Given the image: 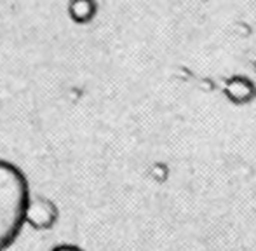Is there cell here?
Segmentation results:
<instances>
[{
    "mask_svg": "<svg viewBox=\"0 0 256 251\" xmlns=\"http://www.w3.org/2000/svg\"><path fill=\"white\" fill-rule=\"evenodd\" d=\"M30 187L24 173L12 162L0 159V251L16 241L26 224Z\"/></svg>",
    "mask_w": 256,
    "mask_h": 251,
    "instance_id": "6da1fadb",
    "label": "cell"
},
{
    "mask_svg": "<svg viewBox=\"0 0 256 251\" xmlns=\"http://www.w3.org/2000/svg\"><path fill=\"white\" fill-rule=\"evenodd\" d=\"M56 218H58V210L49 199H44V197L30 199L26 210V222L32 227L49 228L54 225Z\"/></svg>",
    "mask_w": 256,
    "mask_h": 251,
    "instance_id": "7a4b0ae2",
    "label": "cell"
},
{
    "mask_svg": "<svg viewBox=\"0 0 256 251\" xmlns=\"http://www.w3.org/2000/svg\"><path fill=\"white\" fill-rule=\"evenodd\" d=\"M225 94L236 105H248L256 98V86L251 78L244 75H236L226 80Z\"/></svg>",
    "mask_w": 256,
    "mask_h": 251,
    "instance_id": "3957f363",
    "label": "cell"
},
{
    "mask_svg": "<svg viewBox=\"0 0 256 251\" xmlns=\"http://www.w3.org/2000/svg\"><path fill=\"white\" fill-rule=\"evenodd\" d=\"M94 2L92 0H75L72 4L70 10H72V16L78 21H88L94 16Z\"/></svg>",
    "mask_w": 256,
    "mask_h": 251,
    "instance_id": "277c9868",
    "label": "cell"
},
{
    "mask_svg": "<svg viewBox=\"0 0 256 251\" xmlns=\"http://www.w3.org/2000/svg\"><path fill=\"white\" fill-rule=\"evenodd\" d=\"M51 251H84V250L77 248V246H72V244H61V246H56V248H52Z\"/></svg>",
    "mask_w": 256,
    "mask_h": 251,
    "instance_id": "5b68a950",
    "label": "cell"
},
{
    "mask_svg": "<svg viewBox=\"0 0 256 251\" xmlns=\"http://www.w3.org/2000/svg\"><path fill=\"white\" fill-rule=\"evenodd\" d=\"M254 72H256V66H254Z\"/></svg>",
    "mask_w": 256,
    "mask_h": 251,
    "instance_id": "8992f818",
    "label": "cell"
}]
</instances>
